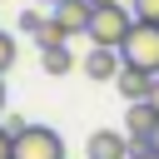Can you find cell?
I'll use <instances>...</instances> for the list:
<instances>
[{
  "mask_svg": "<svg viewBox=\"0 0 159 159\" xmlns=\"http://www.w3.org/2000/svg\"><path fill=\"white\" fill-rule=\"evenodd\" d=\"M129 30H134V10H129V0H114V5H99L94 10V20H89L84 35L94 45H104V50H119L129 40Z\"/></svg>",
  "mask_w": 159,
  "mask_h": 159,
  "instance_id": "obj_1",
  "label": "cell"
},
{
  "mask_svg": "<svg viewBox=\"0 0 159 159\" xmlns=\"http://www.w3.org/2000/svg\"><path fill=\"white\" fill-rule=\"evenodd\" d=\"M119 55H124V65H129V70L159 75V25L134 20V30H129V40L119 45Z\"/></svg>",
  "mask_w": 159,
  "mask_h": 159,
  "instance_id": "obj_2",
  "label": "cell"
},
{
  "mask_svg": "<svg viewBox=\"0 0 159 159\" xmlns=\"http://www.w3.org/2000/svg\"><path fill=\"white\" fill-rule=\"evenodd\" d=\"M10 159H65V139L50 124H25L15 134V154Z\"/></svg>",
  "mask_w": 159,
  "mask_h": 159,
  "instance_id": "obj_3",
  "label": "cell"
},
{
  "mask_svg": "<svg viewBox=\"0 0 159 159\" xmlns=\"http://www.w3.org/2000/svg\"><path fill=\"white\" fill-rule=\"evenodd\" d=\"M50 20H55V25H60V30L75 40V35H84V30H89V20H94V5H89V0H60Z\"/></svg>",
  "mask_w": 159,
  "mask_h": 159,
  "instance_id": "obj_4",
  "label": "cell"
},
{
  "mask_svg": "<svg viewBox=\"0 0 159 159\" xmlns=\"http://www.w3.org/2000/svg\"><path fill=\"white\" fill-rule=\"evenodd\" d=\"M84 159H129V134L119 129H94L84 144Z\"/></svg>",
  "mask_w": 159,
  "mask_h": 159,
  "instance_id": "obj_5",
  "label": "cell"
},
{
  "mask_svg": "<svg viewBox=\"0 0 159 159\" xmlns=\"http://www.w3.org/2000/svg\"><path fill=\"white\" fill-rule=\"evenodd\" d=\"M154 124H159V109L144 99V104H129V114H124V134H129V144H149L154 139Z\"/></svg>",
  "mask_w": 159,
  "mask_h": 159,
  "instance_id": "obj_6",
  "label": "cell"
},
{
  "mask_svg": "<svg viewBox=\"0 0 159 159\" xmlns=\"http://www.w3.org/2000/svg\"><path fill=\"white\" fill-rule=\"evenodd\" d=\"M89 80H119V70H124V55L119 50H104V45H94L89 55H84V65H80Z\"/></svg>",
  "mask_w": 159,
  "mask_h": 159,
  "instance_id": "obj_7",
  "label": "cell"
},
{
  "mask_svg": "<svg viewBox=\"0 0 159 159\" xmlns=\"http://www.w3.org/2000/svg\"><path fill=\"white\" fill-rule=\"evenodd\" d=\"M154 80H159V75H144V70H129V65H124L114 84H119V94H124L129 104H144V99H149V89H154Z\"/></svg>",
  "mask_w": 159,
  "mask_h": 159,
  "instance_id": "obj_8",
  "label": "cell"
},
{
  "mask_svg": "<svg viewBox=\"0 0 159 159\" xmlns=\"http://www.w3.org/2000/svg\"><path fill=\"white\" fill-rule=\"evenodd\" d=\"M40 65H45V75H70L75 70V55L65 45H55V50H40Z\"/></svg>",
  "mask_w": 159,
  "mask_h": 159,
  "instance_id": "obj_9",
  "label": "cell"
},
{
  "mask_svg": "<svg viewBox=\"0 0 159 159\" xmlns=\"http://www.w3.org/2000/svg\"><path fill=\"white\" fill-rule=\"evenodd\" d=\"M65 40H70V35H65L55 20H45V25H40V35H35V45H40V50H55V45H65Z\"/></svg>",
  "mask_w": 159,
  "mask_h": 159,
  "instance_id": "obj_10",
  "label": "cell"
},
{
  "mask_svg": "<svg viewBox=\"0 0 159 159\" xmlns=\"http://www.w3.org/2000/svg\"><path fill=\"white\" fill-rule=\"evenodd\" d=\"M129 10H134V20H144V25H159V0H129Z\"/></svg>",
  "mask_w": 159,
  "mask_h": 159,
  "instance_id": "obj_11",
  "label": "cell"
},
{
  "mask_svg": "<svg viewBox=\"0 0 159 159\" xmlns=\"http://www.w3.org/2000/svg\"><path fill=\"white\" fill-rule=\"evenodd\" d=\"M10 65H15V40H10L5 30H0V75H5Z\"/></svg>",
  "mask_w": 159,
  "mask_h": 159,
  "instance_id": "obj_12",
  "label": "cell"
},
{
  "mask_svg": "<svg viewBox=\"0 0 159 159\" xmlns=\"http://www.w3.org/2000/svg\"><path fill=\"white\" fill-rule=\"evenodd\" d=\"M40 25H45L40 10H25V15H20V30H25V35H40Z\"/></svg>",
  "mask_w": 159,
  "mask_h": 159,
  "instance_id": "obj_13",
  "label": "cell"
},
{
  "mask_svg": "<svg viewBox=\"0 0 159 159\" xmlns=\"http://www.w3.org/2000/svg\"><path fill=\"white\" fill-rule=\"evenodd\" d=\"M10 154H15V134L0 124V159H10Z\"/></svg>",
  "mask_w": 159,
  "mask_h": 159,
  "instance_id": "obj_14",
  "label": "cell"
},
{
  "mask_svg": "<svg viewBox=\"0 0 159 159\" xmlns=\"http://www.w3.org/2000/svg\"><path fill=\"white\" fill-rule=\"evenodd\" d=\"M149 104H154V109H159V80H154V89H149Z\"/></svg>",
  "mask_w": 159,
  "mask_h": 159,
  "instance_id": "obj_15",
  "label": "cell"
},
{
  "mask_svg": "<svg viewBox=\"0 0 159 159\" xmlns=\"http://www.w3.org/2000/svg\"><path fill=\"white\" fill-rule=\"evenodd\" d=\"M149 149H154V154H159V124H154V139H149Z\"/></svg>",
  "mask_w": 159,
  "mask_h": 159,
  "instance_id": "obj_16",
  "label": "cell"
},
{
  "mask_svg": "<svg viewBox=\"0 0 159 159\" xmlns=\"http://www.w3.org/2000/svg\"><path fill=\"white\" fill-rule=\"evenodd\" d=\"M89 5H94V10H99V5H114V0H89Z\"/></svg>",
  "mask_w": 159,
  "mask_h": 159,
  "instance_id": "obj_17",
  "label": "cell"
},
{
  "mask_svg": "<svg viewBox=\"0 0 159 159\" xmlns=\"http://www.w3.org/2000/svg\"><path fill=\"white\" fill-rule=\"evenodd\" d=\"M0 109H5V80H0Z\"/></svg>",
  "mask_w": 159,
  "mask_h": 159,
  "instance_id": "obj_18",
  "label": "cell"
},
{
  "mask_svg": "<svg viewBox=\"0 0 159 159\" xmlns=\"http://www.w3.org/2000/svg\"><path fill=\"white\" fill-rule=\"evenodd\" d=\"M50 5H60V0H50Z\"/></svg>",
  "mask_w": 159,
  "mask_h": 159,
  "instance_id": "obj_19",
  "label": "cell"
}]
</instances>
